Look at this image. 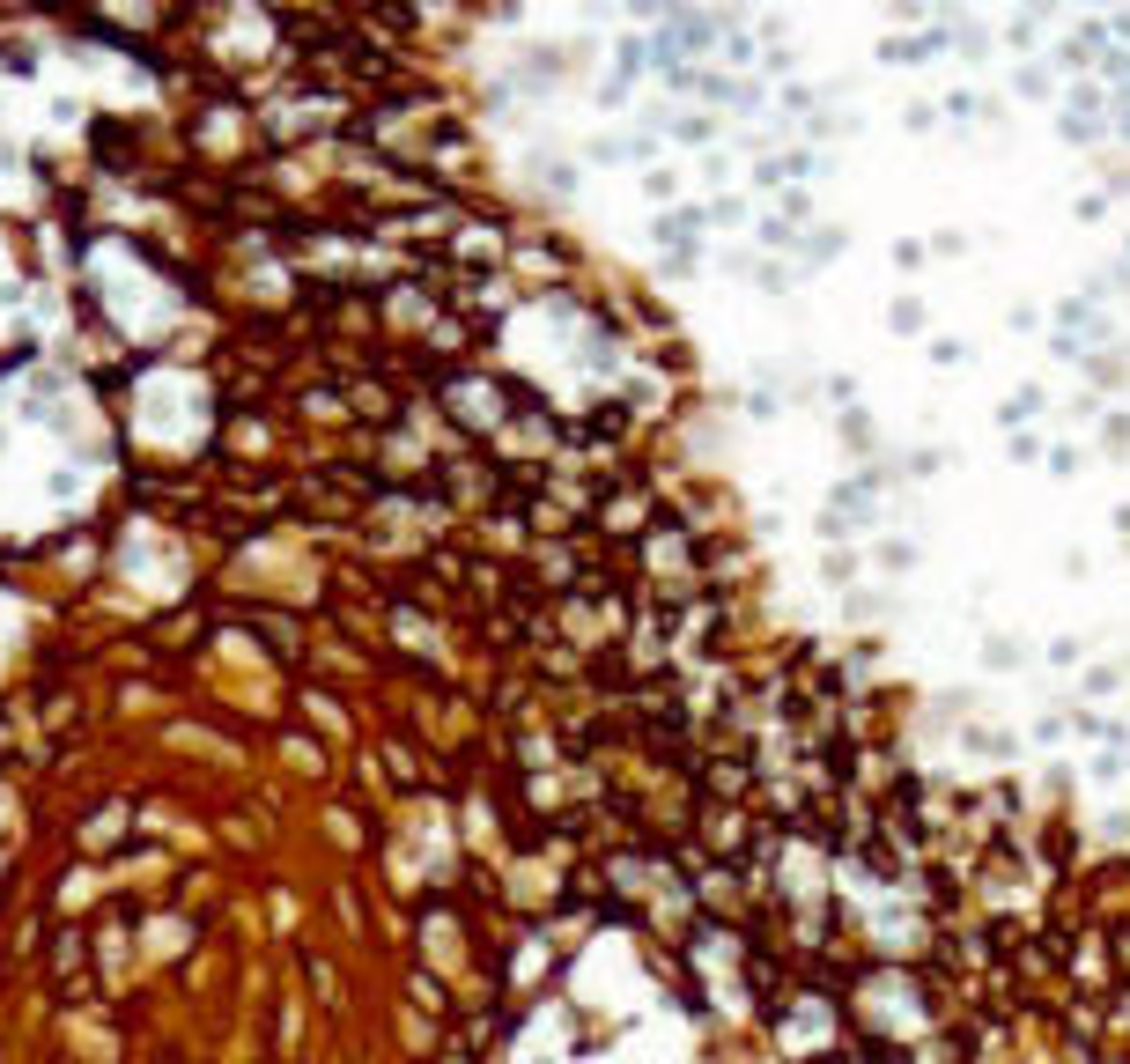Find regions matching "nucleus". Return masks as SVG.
<instances>
[{
    "label": "nucleus",
    "instance_id": "nucleus-1",
    "mask_svg": "<svg viewBox=\"0 0 1130 1064\" xmlns=\"http://www.w3.org/2000/svg\"><path fill=\"white\" fill-rule=\"evenodd\" d=\"M798 252H806L813 267H820V259H835V252H842V236H835V229H813V236H806V245H798Z\"/></svg>",
    "mask_w": 1130,
    "mask_h": 1064
},
{
    "label": "nucleus",
    "instance_id": "nucleus-2",
    "mask_svg": "<svg viewBox=\"0 0 1130 1064\" xmlns=\"http://www.w3.org/2000/svg\"><path fill=\"white\" fill-rule=\"evenodd\" d=\"M968 754H998V762H1005L1012 740H1005V732H968Z\"/></svg>",
    "mask_w": 1130,
    "mask_h": 1064
},
{
    "label": "nucleus",
    "instance_id": "nucleus-3",
    "mask_svg": "<svg viewBox=\"0 0 1130 1064\" xmlns=\"http://www.w3.org/2000/svg\"><path fill=\"white\" fill-rule=\"evenodd\" d=\"M1101 67H1109V75H1116V82H1130V53H1109V60H1101Z\"/></svg>",
    "mask_w": 1130,
    "mask_h": 1064
},
{
    "label": "nucleus",
    "instance_id": "nucleus-4",
    "mask_svg": "<svg viewBox=\"0 0 1130 1064\" xmlns=\"http://www.w3.org/2000/svg\"><path fill=\"white\" fill-rule=\"evenodd\" d=\"M1116 133H1123V140H1130V111H1123V126H1116Z\"/></svg>",
    "mask_w": 1130,
    "mask_h": 1064
}]
</instances>
